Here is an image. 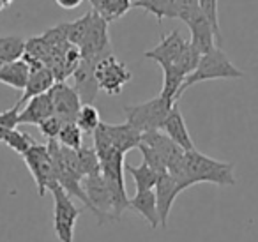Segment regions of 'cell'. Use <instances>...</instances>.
Wrapping results in <instances>:
<instances>
[{
	"label": "cell",
	"mask_w": 258,
	"mask_h": 242,
	"mask_svg": "<svg viewBox=\"0 0 258 242\" xmlns=\"http://www.w3.org/2000/svg\"><path fill=\"white\" fill-rule=\"evenodd\" d=\"M166 173L172 175L173 180L180 186V189H187L195 184L209 182L216 186H233L235 173L233 164L226 161H219L198 152L197 149L184 152L179 161L168 166Z\"/></svg>",
	"instance_id": "1"
},
{
	"label": "cell",
	"mask_w": 258,
	"mask_h": 242,
	"mask_svg": "<svg viewBox=\"0 0 258 242\" xmlns=\"http://www.w3.org/2000/svg\"><path fill=\"white\" fill-rule=\"evenodd\" d=\"M244 78V73L233 64L228 58V55L221 50L219 46H214L204 53L198 60L197 68L193 73L184 78L182 85L179 90V97L186 92L189 87L197 85L202 82H209V80H240Z\"/></svg>",
	"instance_id": "2"
},
{
	"label": "cell",
	"mask_w": 258,
	"mask_h": 242,
	"mask_svg": "<svg viewBox=\"0 0 258 242\" xmlns=\"http://www.w3.org/2000/svg\"><path fill=\"white\" fill-rule=\"evenodd\" d=\"M173 104H175L173 101L166 99L163 96H156L149 101H144V103L125 104V122L129 126H133L142 135L149 131H161Z\"/></svg>",
	"instance_id": "3"
},
{
	"label": "cell",
	"mask_w": 258,
	"mask_h": 242,
	"mask_svg": "<svg viewBox=\"0 0 258 242\" xmlns=\"http://www.w3.org/2000/svg\"><path fill=\"white\" fill-rule=\"evenodd\" d=\"M48 191L53 195V230L60 242H75V226L82 209L75 205L73 198L55 182Z\"/></svg>",
	"instance_id": "4"
},
{
	"label": "cell",
	"mask_w": 258,
	"mask_h": 242,
	"mask_svg": "<svg viewBox=\"0 0 258 242\" xmlns=\"http://www.w3.org/2000/svg\"><path fill=\"white\" fill-rule=\"evenodd\" d=\"M82 188L85 191L87 200H89V209L97 217L99 224H103L104 221H117V217H115L113 195H111V189L108 188L103 175L97 173L83 177Z\"/></svg>",
	"instance_id": "5"
},
{
	"label": "cell",
	"mask_w": 258,
	"mask_h": 242,
	"mask_svg": "<svg viewBox=\"0 0 258 242\" xmlns=\"http://www.w3.org/2000/svg\"><path fill=\"white\" fill-rule=\"evenodd\" d=\"M94 75H96L97 89L103 90L108 96H118L122 89L133 78V73L129 71L127 66L118 60L113 53L97 62Z\"/></svg>",
	"instance_id": "6"
},
{
	"label": "cell",
	"mask_w": 258,
	"mask_h": 242,
	"mask_svg": "<svg viewBox=\"0 0 258 242\" xmlns=\"http://www.w3.org/2000/svg\"><path fill=\"white\" fill-rule=\"evenodd\" d=\"M22 157H23V161H25L29 171L34 177L37 195L44 196L48 189H50V186H53L55 182H57L55 180L53 161H51V156H50V152H48V147L36 142Z\"/></svg>",
	"instance_id": "7"
},
{
	"label": "cell",
	"mask_w": 258,
	"mask_h": 242,
	"mask_svg": "<svg viewBox=\"0 0 258 242\" xmlns=\"http://www.w3.org/2000/svg\"><path fill=\"white\" fill-rule=\"evenodd\" d=\"M133 8L144 9L145 13L156 16L158 22L165 18H177L184 23L200 11L198 0H135Z\"/></svg>",
	"instance_id": "8"
},
{
	"label": "cell",
	"mask_w": 258,
	"mask_h": 242,
	"mask_svg": "<svg viewBox=\"0 0 258 242\" xmlns=\"http://www.w3.org/2000/svg\"><path fill=\"white\" fill-rule=\"evenodd\" d=\"M186 44H187V39H184L182 34H180V30L175 29L170 34H166V36H163L161 41H159L152 50L145 51V58L154 60L156 64L161 66V69L170 68V66L177 68V64H179V60H180V55H182Z\"/></svg>",
	"instance_id": "9"
},
{
	"label": "cell",
	"mask_w": 258,
	"mask_h": 242,
	"mask_svg": "<svg viewBox=\"0 0 258 242\" xmlns=\"http://www.w3.org/2000/svg\"><path fill=\"white\" fill-rule=\"evenodd\" d=\"M51 103H53V115L60 118L64 124L75 122L80 108H82V99L73 85L66 82H55V85L50 89Z\"/></svg>",
	"instance_id": "10"
},
{
	"label": "cell",
	"mask_w": 258,
	"mask_h": 242,
	"mask_svg": "<svg viewBox=\"0 0 258 242\" xmlns=\"http://www.w3.org/2000/svg\"><path fill=\"white\" fill-rule=\"evenodd\" d=\"M180 193H182V189L173 180L172 175L168 173L159 175L154 188V195H156V203H158V214H159V224H161V228H166V224H168L170 210H172L173 202H175Z\"/></svg>",
	"instance_id": "11"
},
{
	"label": "cell",
	"mask_w": 258,
	"mask_h": 242,
	"mask_svg": "<svg viewBox=\"0 0 258 242\" xmlns=\"http://www.w3.org/2000/svg\"><path fill=\"white\" fill-rule=\"evenodd\" d=\"M101 128H103L110 145L122 154H127L131 149H138V145L142 142V133L137 131L133 126H129L127 122H124V124L101 122Z\"/></svg>",
	"instance_id": "12"
},
{
	"label": "cell",
	"mask_w": 258,
	"mask_h": 242,
	"mask_svg": "<svg viewBox=\"0 0 258 242\" xmlns=\"http://www.w3.org/2000/svg\"><path fill=\"white\" fill-rule=\"evenodd\" d=\"M189 29V43L200 51V55L207 53L211 48L216 46V34L209 20L202 11H197L186 22Z\"/></svg>",
	"instance_id": "13"
},
{
	"label": "cell",
	"mask_w": 258,
	"mask_h": 242,
	"mask_svg": "<svg viewBox=\"0 0 258 242\" xmlns=\"http://www.w3.org/2000/svg\"><path fill=\"white\" fill-rule=\"evenodd\" d=\"M163 133L168 136L172 142H175L184 152H189L195 150V143L191 140V135L187 131L186 120L182 117V111L179 110V104H173V108L170 110L168 117H166L165 124H163Z\"/></svg>",
	"instance_id": "14"
},
{
	"label": "cell",
	"mask_w": 258,
	"mask_h": 242,
	"mask_svg": "<svg viewBox=\"0 0 258 242\" xmlns=\"http://www.w3.org/2000/svg\"><path fill=\"white\" fill-rule=\"evenodd\" d=\"M53 115V103H51L50 92L39 94V96L30 97L25 103L23 110L18 113V124L39 126L43 120Z\"/></svg>",
	"instance_id": "15"
},
{
	"label": "cell",
	"mask_w": 258,
	"mask_h": 242,
	"mask_svg": "<svg viewBox=\"0 0 258 242\" xmlns=\"http://www.w3.org/2000/svg\"><path fill=\"white\" fill-rule=\"evenodd\" d=\"M140 143H145V145L151 147L152 150H156V152L159 154V157L165 161L166 170H168V166H172L175 161H179L180 157L184 156V150L161 131L144 133Z\"/></svg>",
	"instance_id": "16"
},
{
	"label": "cell",
	"mask_w": 258,
	"mask_h": 242,
	"mask_svg": "<svg viewBox=\"0 0 258 242\" xmlns=\"http://www.w3.org/2000/svg\"><path fill=\"white\" fill-rule=\"evenodd\" d=\"M53 85H55V76L46 66H30L29 82H27V87L23 90V96L20 97V101L16 104L22 106L30 97L50 92V89Z\"/></svg>",
	"instance_id": "17"
},
{
	"label": "cell",
	"mask_w": 258,
	"mask_h": 242,
	"mask_svg": "<svg viewBox=\"0 0 258 242\" xmlns=\"http://www.w3.org/2000/svg\"><path fill=\"white\" fill-rule=\"evenodd\" d=\"M129 209L138 212L152 230H156L159 224V214H158V203H156L154 189H147V191H137L133 198H129Z\"/></svg>",
	"instance_id": "18"
},
{
	"label": "cell",
	"mask_w": 258,
	"mask_h": 242,
	"mask_svg": "<svg viewBox=\"0 0 258 242\" xmlns=\"http://www.w3.org/2000/svg\"><path fill=\"white\" fill-rule=\"evenodd\" d=\"M29 75L30 66L23 58H18V60L9 62V64L0 68V83L23 92L27 87V82H29Z\"/></svg>",
	"instance_id": "19"
},
{
	"label": "cell",
	"mask_w": 258,
	"mask_h": 242,
	"mask_svg": "<svg viewBox=\"0 0 258 242\" xmlns=\"http://www.w3.org/2000/svg\"><path fill=\"white\" fill-rule=\"evenodd\" d=\"M23 51H25V39L23 37L2 36L0 37V68L22 58Z\"/></svg>",
	"instance_id": "20"
},
{
	"label": "cell",
	"mask_w": 258,
	"mask_h": 242,
	"mask_svg": "<svg viewBox=\"0 0 258 242\" xmlns=\"http://www.w3.org/2000/svg\"><path fill=\"white\" fill-rule=\"evenodd\" d=\"M133 8V0H99V4L94 11L104 20V22H115L129 13Z\"/></svg>",
	"instance_id": "21"
},
{
	"label": "cell",
	"mask_w": 258,
	"mask_h": 242,
	"mask_svg": "<svg viewBox=\"0 0 258 242\" xmlns=\"http://www.w3.org/2000/svg\"><path fill=\"white\" fill-rule=\"evenodd\" d=\"M124 171H127L135 180V188L137 191H147V189H154L156 182L159 178V173L154 171L151 166L142 163L140 166H124Z\"/></svg>",
	"instance_id": "22"
},
{
	"label": "cell",
	"mask_w": 258,
	"mask_h": 242,
	"mask_svg": "<svg viewBox=\"0 0 258 242\" xmlns=\"http://www.w3.org/2000/svg\"><path fill=\"white\" fill-rule=\"evenodd\" d=\"M90 20H92V9H90L89 13H85L82 18L66 23V37H68V41L73 44V46L80 48V44L83 43L87 32H89Z\"/></svg>",
	"instance_id": "23"
},
{
	"label": "cell",
	"mask_w": 258,
	"mask_h": 242,
	"mask_svg": "<svg viewBox=\"0 0 258 242\" xmlns=\"http://www.w3.org/2000/svg\"><path fill=\"white\" fill-rule=\"evenodd\" d=\"M76 126L82 129L83 135H90L94 133L101 124V115H99V110H97L94 104H82L80 108L78 115H76Z\"/></svg>",
	"instance_id": "24"
},
{
	"label": "cell",
	"mask_w": 258,
	"mask_h": 242,
	"mask_svg": "<svg viewBox=\"0 0 258 242\" xmlns=\"http://www.w3.org/2000/svg\"><path fill=\"white\" fill-rule=\"evenodd\" d=\"M76 156H78V164H80V170H82L83 177L101 173V163L94 147L83 145L82 149L76 150Z\"/></svg>",
	"instance_id": "25"
},
{
	"label": "cell",
	"mask_w": 258,
	"mask_h": 242,
	"mask_svg": "<svg viewBox=\"0 0 258 242\" xmlns=\"http://www.w3.org/2000/svg\"><path fill=\"white\" fill-rule=\"evenodd\" d=\"M57 142L62 147H68V149L78 150L83 147V133L82 129L76 126V122H68V124L62 126L60 133L57 136Z\"/></svg>",
	"instance_id": "26"
},
{
	"label": "cell",
	"mask_w": 258,
	"mask_h": 242,
	"mask_svg": "<svg viewBox=\"0 0 258 242\" xmlns=\"http://www.w3.org/2000/svg\"><path fill=\"white\" fill-rule=\"evenodd\" d=\"M2 143H6V145H8L9 149L15 150L16 154L23 156V154H25L36 142H34L32 136L27 135V133L18 131V129H13V131H9L8 135H6V138Z\"/></svg>",
	"instance_id": "27"
},
{
	"label": "cell",
	"mask_w": 258,
	"mask_h": 242,
	"mask_svg": "<svg viewBox=\"0 0 258 242\" xmlns=\"http://www.w3.org/2000/svg\"><path fill=\"white\" fill-rule=\"evenodd\" d=\"M198 8L205 15V18L209 20V23L212 25L216 34L218 43H221L223 36L219 32V20H218V0H198Z\"/></svg>",
	"instance_id": "28"
},
{
	"label": "cell",
	"mask_w": 258,
	"mask_h": 242,
	"mask_svg": "<svg viewBox=\"0 0 258 242\" xmlns=\"http://www.w3.org/2000/svg\"><path fill=\"white\" fill-rule=\"evenodd\" d=\"M18 113H20L18 104H15V106L6 111H0V143L4 142L6 135L9 131L16 129V126H18Z\"/></svg>",
	"instance_id": "29"
},
{
	"label": "cell",
	"mask_w": 258,
	"mask_h": 242,
	"mask_svg": "<svg viewBox=\"0 0 258 242\" xmlns=\"http://www.w3.org/2000/svg\"><path fill=\"white\" fill-rule=\"evenodd\" d=\"M138 150L142 152V157H144V163L147 164V166H151L154 171H158L159 175L166 173V164L165 161L159 157V154L156 152V150H152L151 147H147L145 143H140L138 145Z\"/></svg>",
	"instance_id": "30"
},
{
	"label": "cell",
	"mask_w": 258,
	"mask_h": 242,
	"mask_svg": "<svg viewBox=\"0 0 258 242\" xmlns=\"http://www.w3.org/2000/svg\"><path fill=\"white\" fill-rule=\"evenodd\" d=\"M62 126H64V122H62L58 117H55V115H51V117H48L46 120L41 122L37 128H39V133L46 140H57L58 133H60V129H62Z\"/></svg>",
	"instance_id": "31"
},
{
	"label": "cell",
	"mask_w": 258,
	"mask_h": 242,
	"mask_svg": "<svg viewBox=\"0 0 258 242\" xmlns=\"http://www.w3.org/2000/svg\"><path fill=\"white\" fill-rule=\"evenodd\" d=\"M58 8L66 9V11H73V9L80 8L83 4V0H55Z\"/></svg>",
	"instance_id": "32"
},
{
	"label": "cell",
	"mask_w": 258,
	"mask_h": 242,
	"mask_svg": "<svg viewBox=\"0 0 258 242\" xmlns=\"http://www.w3.org/2000/svg\"><path fill=\"white\" fill-rule=\"evenodd\" d=\"M15 0H0V6H4V8H8V6H11Z\"/></svg>",
	"instance_id": "33"
},
{
	"label": "cell",
	"mask_w": 258,
	"mask_h": 242,
	"mask_svg": "<svg viewBox=\"0 0 258 242\" xmlns=\"http://www.w3.org/2000/svg\"><path fill=\"white\" fill-rule=\"evenodd\" d=\"M4 9H6V8H4V6H0V13H2V11H4Z\"/></svg>",
	"instance_id": "34"
}]
</instances>
